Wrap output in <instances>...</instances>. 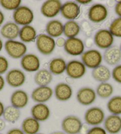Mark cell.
<instances>
[{
	"label": "cell",
	"instance_id": "obj_18",
	"mask_svg": "<svg viewBox=\"0 0 121 134\" xmlns=\"http://www.w3.org/2000/svg\"><path fill=\"white\" fill-rule=\"evenodd\" d=\"M104 128L110 134H118L121 131V116L111 114L104 121Z\"/></svg>",
	"mask_w": 121,
	"mask_h": 134
},
{
	"label": "cell",
	"instance_id": "obj_50",
	"mask_svg": "<svg viewBox=\"0 0 121 134\" xmlns=\"http://www.w3.org/2000/svg\"><path fill=\"white\" fill-rule=\"evenodd\" d=\"M36 134H45V133H41V132H39V133H36Z\"/></svg>",
	"mask_w": 121,
	"mask_h": 134
},
{
	"label": "cell",
	"instance_id": "obj_26",
	"mask_svg": "<svg viewBox=\"0 0 121 134\" xmlns=\"http://www.w3.org/2000/svg\"><path fill=\"white\" fill-rule=\"evenodd\" d=\"M37 36L36 29L32 25H25L20 29L19 37L23 43L34 42L36 40Z\"/></svg>",
	"mask_w": 121,
	"mask_h": 134
},
{
	"label": "cell",
	"instance_id": "obj_43",
	"mask_svg": "<svg viewBox=\"0 0 121 134\" xmlns=\"http://www.w3.org/2000/svg\"><path fill=\"white\" fill-rule=\"evenodd\" d=\"M6 128V122L4 119L0 118V132L3 131Z\"/></svg>",
	"mask_w": 121,
	"mask_h": 134
},
{
	"label": "cell",
	"instance_id": "obj_48",
	"mask_svg": "<svg viewBox=\"0 0 121 134\" xmlns=\"http://www.w3.org/2000/svg\"><path fill=\"white\" fill-rule=\"evenodd\" d=\"M50 134H66L63 131H54L53 132L51 133Z\"/></svg>",
	"mask_w": 121,
	"mask_h": 134
},
{
	"label": "cell",
	"instance_id": "obj_42",
	"mask_svg": "<svg viewBox=\"0 0 121 134\" xmlns=\"http://www.w3.org/2000/svg\"><path fill=\"white\" fill-rule=\"evenodd\" d=\"M94 43V39H92L91 37H88L85 41L84 46L87 48H91Z\"/></svg>",
	"mask_w": 121,
	"mask_h": 134
},
{
	"label": "cell",
	"instance_id": "obj_16",
	"mask_svg": "<svg viewBox=\"0 0 121 134\" xmlns=\"http://www.w3.org/2000/svg\"><path fill=\"white\" fill-rule=\"evenodd\" d=\"M21 66L23 70L28 72L38 71L41 66L39 57L33 54H26L21 59Z\"/></svg>",
	"mask_w": 121,
	"mask_h": 134
},
{
	"label": "cell",
	"instance_id": "obj_49",
	"mask_svg": "<svg viewBox=\"0 0 121 134\" xmlns=\"http://www.w3.org/2000/svg\"><path fill=\"white\" fill-rule=\"evenodd\" d=\"M4 47V44H3V40H1V38H0V52H1V50H3Z\"/></svg>",
	"mask_w": 121,
	"mask_h": 134
},
{
	"label": "cell",
	"instance_id": "obj_45",
	"mask_svg": "<svg viewBox=\"0 0 121 134\" xmlns=\"http://www.w3.org/2000/svg\"><path fill=\"white\" fill-rule=\"evenodd\" d=\"M4 20H5V15H4L3 11L0 10V27L3 24Z\"/></svg>",
	"mask_w": 121,
	"mask_h": 134
},
{
	"label": "cell",
	"instance_id": "obj_39",
	"mask_svg": "<svg viewBox=\"0 0 121 134\" xmlns=\"http://www.w3.org/2000/svg\"><path fill=\"white\" fill-rule=\"evenodd\" d=\"M56 46L58 47H64L66 43V40L64 37H58L57 40L55 41Z\"/></svg>",
	"mask_w": 121,
	"mask_h": 134
},
{
	"label": "cell",
	"instance_id": "obj_17",
	"mask_svg": "<svg viewBox=\"0 0 121 134\" xmlns=\"http://www.w3.org/2000/svg\"><path fill=\"white\" fill-rule=\"evenodd\" d=\"M51 112L45 103H36L31 109L32 116L39 122H45L49 118Z\"/></svg>",
	"mask_w": 121,
	"mask_h": 134
},
{
	"label": "cell",
	"instance_id": "obj_11",
	"mask_svg": "<svg viewBox=\"0 0 121 134\" xmlns=\"http://www.w3.org/2000/svg\"><path fill=\"white\" fill-rule=\"evenodd\" d=\"M62 3L59 0H48L44 2L41 8V12L46 18H54L60 12Z\"/></svg>",
	"mask_w": 121,
	"mask_h": 134
},
{
	"label": "cell",
	"instance_id": "obj_10",
	"mask_svg": "<svg viewBox=\"0 0 121 134\" xmlns=\"http://www.w3.org/2000/svg\"><path fill=\"white\" fill-rule=\"evenodd\" d=\"M64 50L68 54L73 56H78L82 55L84 52V43L81 39L74 37L66 40Z\"/></svg>",
	"mask_w": 121,
	"mask_h": 134
},
{
	"label": "cell",
	"instance_id": "obj_15",
	"mask_svg": "<svg viewBox=\"0 0 121 134\" xmlns=\"http://www.w3.org/2000/svg\"><path fill=\"white\" fill-rule=\"evenodd\" d=\"M81 13L80 6L74 1H68L62 4L60 13L62 17L68 21L74 20L79 16Z\"/></svg>",
	"mask_w": 121,
	"mask_h": 134
},
{
	"label": "cell",
	"instance_id": "obj_37",
	"mask_svg": "<svg viewBox=\"0 0 121 134\" xmlns=\"http://www.w3.org/2000/svg\"><path fill=\"white\" fill-rule=\"evenodd\" d=\"M9 62L6 57L0 55V75H3L8 71Z\"/></svg>",
	"mask_w": 121,
	"mask_h": 134
},
{
	"label": "cell",
	"instance_id": "obj_27",
	"mask_svg": "<svg viewBox=\"0 0 121 134\" xmlns=\"http://www.w3.org/2000/svg\"><path fill=\"white\" fill-rule=\"evenodd\" d=\"M53 80L52 74L46 69L39 70L35 74L34 80L39 86H46L49 85Z\"/></svg>",
	"mask_w": 121,
	"mask_h": 134
},
{
	"label": "cell",
	"instance_id": "obj_7",
	"mask_svg": "<svg viewBox=\"0 0 121 134\" xmlns=\"http://www.w3.org/2000/svg\"><path fill=\"white\" fill-rule=\"evenodd\" d=\"M94 43L97 47L106 50L113 46L114 37L109 30L101 29L95 34Z\"/></svg>",
	"mask_w": 121,
	"mask_h": 134
},
{
	"label": "cell",
	"instance_id": "obj_5",
	"mask_svg": "<svg viewBox=\"0 0 121 134\" xmlns=\"http://www.w3.org/2000/svg\"><path fill=\"white\" fill-rule=\"evenodd\" d=\"M83 125L80 118L75 115H68L62 120V131L66 134H78Z\"/></svg>",
	"mask_w": 121,
	"mask_h": 134
},
{
	"label": "cell",
	"instance_id": "obj_23",
	"mask_svg": "<svg viewBox=\"0 0 121 134\" xmlns=\"http://www.w3.org/2000/svg\"><path fill=\"white\" fill-rule=\"evenodd\" d=\"M46 31L51 37H60L64 33V24L58 20L49 21L46 25Z\"/></svg>",
	"mask_w": 121,
	"mask_h": 134
},
{
	"label": "cell",
	"instance_id": "obj_24",
	"mask_svg": "<svg viewBox=\"0 0 121 134\" xmlns=\"http://www.w3.org/2000/svg\"><path fill=\"white\" fill-rule=\"evenodd\" d=\"M22 129L25 134H36L41 129L40 122L32 116L25 118L22 124Z\"/></svg>",
	"mask_w": 121,
	"mask_h": 134
},
{
	"label": "cell",
	"instance_id": "obj_2",
	"mask_svg": "<svg viewBox=\"0 0 121 134\" xmlns=\"http://www.w3.org/2000/svg\"><path fill=\"white\" fill-rule=\"evenodd\" d=\"M37 49L41 54L48 56L52 54L56 47L54 38L48 34H40L37 36L36 40Z\"/></svg>",
	"mask_w": 121,
	"mask_h": 134
},
{
	"label": "cell",
	"instance_id": "obj_1",
	"mask_svg": "<svg viewBox=\"0 0 121 134\" xmlns=\"http://www.w3.org/2000/svg\"><path fill=\"white\" fill-rule=\"evenodd\" d=\"M4 46L8 56L13 59H22L26 54L27 46L22 41L14 40H7L6 41Z\"/></svg>",
	"mask_w": 121,
	"mask_h": 134
},
{
	"label": "cell",
	"instance_id": "obj_36",
	"mask_svg": "<svg viewBox=\"0 0 121 134\" xmlns=\"http://www.w3.org/2000/svg\"><path fill=\"white\" fill-rule=\"evenodd\" d=\"M112 76L115 82L121 84V64H118L113 68Z\"/></svg>",
	"mask_w": 121,
	"mask_h": 134
},
{
	"label": "cell",
	"instance_id": "obj_41",
	"mask_svg": "<svg viewBox=\"0 0 121 134\" xmlns=\"http://www.w3.org/2000/svg\"><path fill=\"white\" fill-rule=\"evenodd\" d=\"M115 11L116 14L119 17H121V1L117 2L115 7Z\"/></svg>",
	"mask_w": 121,
	"mask_h": 134
},
{
	"label": "cell",
	"instance_id": "obj_13",
	"mask_svg": "<svg viewBox=\"0 0 121 134\" xmlns=\"http://www.w3.org/2000/svg\"><path fill=\"white\" fill-rule=\"evenodd\" d=\"M77 100L83 106L92 105L97 98L96 91L89 87H84L78 91L76 95Z\"/></svg>",
	"mask_w": 121,
	"mask_h": 134
},
{
	"label": "cell",
	"instance_id": "obj_4",
	"mask_svg": "<svg viewBox=\"0 0 121 134\" xmlns=\"http://www.w3.org/2000/svg\"><path fill=\"white\" fill-rule=\"evenodd\" d=\"M105 118L104 110L97 106L88 109L84 114V121L86 124L93 126H99L103 124Z\"/></svg>",
	"mask_w": 121,
	"mask_h": 134
},
{
	"label": "cell",
	"instance_id": "obj_20",
	"mask_svg": "<svg viewBox=\"0 0 121 134\" xmlns=\"http://www.w3.org/2000/svg\"><path fill=\"white\" fill-rule=\"evenodd\" d=\"M53 93L57 100L60 102H66L71 98L73 91L70 85L62 82L56 85Z\"/></svg>",
	"mask_w": 121,
	"mask_h": 134
},
{
	"label": "cell",
	"instance_id": "obj_31",
	"mask_svg": "<svg viewBox=\"0 0 121 134\" xmlns=\"http://www.w3.org/2000/svg\"><path fill=\"white\" fill-rule=\"evenodd\" d=\"M114 89L112 85L108 82L100 83L96 88V94L102 99L110 98L113 93Z\"/></svg>",
	"mask_w": 121,
	"mask_h": 134
},
{
	"label": "cell",
	"instance_id": "obj_22",
	"mask_svg": "<svg viewBox=\"0 0 121 134\" xmlns=\"http://www.w3.org/2000/svg\"><path fill=\"white\" fill-rule=\"evenodd\" d=\"M103 58L110 66H116L121 60V51L117 46H112L104 51Z\"/></svg>",
	"mask_w": 121,
	"mask_h": 134
},
{
	"label": "cell",
	"instance_id": "obj_44",
	"mask_svg": "<svg viewBox=\"0 0 121 134\" xmlns=\"http://www.w3.org/2000/svg\"><path fill=\"white\" fill-rule=\"evenodd\" d=\"M6 80L2 75H0V92L2 91L5 87Z\"/></svg>",
	"mask_w": 121,
	"mask_h": 134
},
{
	"label": "cell",
	"instance_id": "obj_12",
	"mask_svg": "<svg viewBox=\"0 0 121 134\" xmlns=\"http://www.w3.org/2000/svg\"><path fill=\"white\" fill-rule=\"evenodd\" d=\"M53 91L49 86H38L31 94V98L36 103H45L52 98Z\"/></svg>",
	"mask_w": 121,
	"mask_h": 134
},
{
	"label": "cell",
	"instance_id": "obj_30",
	"mask_svg": "<svg viewBox=\"0 0 121 134\" xmlns=\"http://www.w3.org/2000/svg\"><path fill=\"white\" fill-rule=\"evenodd\" d=\"M80 31V25L75 21H68L64 24V34L68 38L76 37Z\"/></svg>",
	"mask_w": 121,
	"mask_h": 134
},
{
	"label": "cell",
	"instance_id": "obj_34",
	"mask_svg": "<svg viewBox=\"0 0 121 134\" xmlns=\"http://www.w3.org/2000/svg\"><path fill=\"white\" fill-rule=\"evenodd\" d=\"M22 3L20 0H0V5L3 8L9 11H15L19 8Z\"/></svg>",
	"mask_w": 121,
	"mask_h": 134
},
{
	"label": "cell",
	"instance_id": "obj_29",
	"mask_svg": "<svg viewBox=\"0 0 121 134\" xmlns=\"http://www.w3.org/2000/svg\"><path fill=\"white\" fill-rule=\"evenodd\" d=\"M21 116L20 110L12 105L5 108L3 113V119L8 123L14 124L18 121Z\"/></svg>",
	"mask_w": 121,
	"mask_h": 134
},
{
	"label": "cell",
	"instance_id": "obj_33",
	"mask_svg": "<svg viewBox=\"0 0 121 134\" xmlns=\"http://www.w3.org/2000/svg\"><path fill=\"white\" fill-rule=\"evenodd\" d=\"M109 30L113 37L121 38V17L115 18L111 23Z\"/></svg>",
	"mask_w": 121,
	"mask_h": 134
},
{
	"label": "cell",
	"instance_id": "obj_25",
	"mask_svg": "<svg viewBox=\"0 0 121 134\" xmlns=\"http://www.w3.org/2000/svg\"><path fill=\"white\" fill-rule=\"evenodd\" d=\"M92 76L95 80L100 83L107 82L110 80L112 73L109 69L106 66L101 65L93 69Z\"/></svg>",
	"mask_w": 121,
	"mask_h": 134
},
{
	"label": "cell",
	"instance_id": "obj_40",
	"mask_svg": "<svg viewBox=\"0 0 121 134\" xmlns=\"http://www.w3.org/2000/svg\"><path fill=\"white\" fill-rule=\"evenodd\" d=\"M7 134H25L24 132L22 131V129L17 128H12L9 130Z\"/></svg>",
	"mask_w": 121,
	"mask_h": 134
},
{
	"label": "cell",
	"instance_id": "obj_8",
	"mask_svg": "<svg viewBox=\"0 0 121 134\" xmlns=\"http://www.w3.org/2000/svg\"><path fill=\"white\" fill-rule=\"evenodd\" d=\"M108 15V10L106 7L102 4H95L90 8L88 12V17L94 23L104 21Z\"/></svg>",
	"mask_w": 121,
	"mask_h": 134
},
{
	"label": "cell",
	"instance_id": "obj_38",
	"mask_svg": "<svg viewBox=\"0 0 121 134\" xmlns=\"http://www.w3.org/2000/svg\"><path fill=\"white\" fill-rule=\"evenodd\" d=\"M87 134H108V132L103 127L96 126L88 129Z\"/></svg>",
	"mask_w": 121,
	"mask_h": 134
},
{
	"label": "cell",
	"instance_id": "obj_21",
	"mask_svg": "<svg viewBox=\"0 0 121 134\" xmlns=\"http://www.w3.org/2000/svg\"><path fill=\"white\" fill-rule=\"evenodd\" d=\"M20 29L19 25L14 22L9 21L2 26L0 30V34L7 40H13L19 36Z\"/></svg>",
	"mask_w": 121,
	"mask_h": 134
},
{
	"label": "cell",
	"instance_id": "obj_46",
	"mask_svg": "<svg viewBox=\"0 0 121 134\" xmlns=\"http://www.w3.org/2000/svg\"><path fill=\"white\" fill-rule=\"evenodd\" d=\"M4 109H5V106H4V103L1 101H0V118L3 116Z\"/></svg>",
	"mask_w": 121,
	"mask_h": 134
},
{
	"label": "cell",
	"instance_id": "obj_28",
	"mask_svg": "<svg viewBox=\"0 0 121 134\" xmlns=\"http://www.w3.org/2000/svg\"><path fill=\"white\" fill-rule=\"evenodd\" d=\"M67 63L62 58L53 59L49 64L50 72L54 75H60L66 71Z\"/></svg>",
	"mask_w": 121,
	"mask_h": 134
},
{
	"label": "cell",
	"instance_id": "obj_19",
	"mask_svg": "<svg viewBox=\"0 0 121 134\" xmlns=\"http://www.w3.org/2000/svg\"><path fill=\"white\" fill-rule=\"evenodd\" d=\"M29 102V94L22 89L16 90L11 94L10 102L11 105L18 109H23L27 106Z\"/></svg>",
	"mask_w": 121,
	"mask_h": 134
},
{
	"label": "cell",
	"instance_id": "obj_9",
	"mask_svg": "<svg viewBox=\"0 0 121 134\" xmlns=\"http://www.w3.org/2000/svg\"><path fill=\"white\" fill-rule=\"evenodd\" d=\"M66 73L69 78L78 79L84 76L86 73V67L82 62L73 60L67 63Z\"/></svg>",
	"mask_w": 121,
	"mask_h": 134
},
{
	"label": "cell",
	"instance_id": "obj_32",
	"mask_svg": "<svg viewBox=\"0 0 121 134\" xmlns=\"http://www.w3.org/2000/svg\"><path fill=\"white\" fill-rule=\"evenodd\" d=\"M107 109L112 115H121V96L112 97L107 103Z\"/></svg>",
	"mask_w": 121,
	"mask_h": 134
},
{
	"label": "cell",
	"instance_id": "obj_6",
	"mask_svg": "<svg viewBox=\"0 0 121 134\" xmlns=\"http://www.w3.org/2000/svg\"><path fill=\"white\" fill-rule=\"evenodd\" d=\"M103 55L99 50L91 49L84 52L81 55L83 64L88 68L94 69L100 66L103 61Z\"/></svg>",
	"mask_w": 121,
	"mask_h": 134
},
{
	"label": "cell",
	"instance_id": "obj_47",
	"mask_svg": "<svg viewBox=\"0 0 121 134\" xmlns=\"http://www.w3.org/2000/svg\"><path fill=\"white\" fill-rule=\"evenodd\" d=\"M92 2L91 0H87V1H82V0H78L77 1V3H79L80 4H82V5H87V4H89Z\"/></svg>",
	"mask_w": 121,
	"mask_h": 134
},
{
	"label": "cell",
	"instance_id": "obj_14",
	"mask_svg": "<svg viewBox=\"0 0 121 134\" xmlns=\"http://www.w3.org/2000/svg\"><path fill=\"white\" fill-rule=\"evenodd\" d=\"M26 75L23 71L18 69H11L6 75V80L7 84L13 87L23 86L26 81Z\"/></svg>",
	"mask_w": 121,
	"mask_h": 134
},
{
	"label": "cell",
	"instance_id": "obj_51",
	"mask_svg": "<svg viewBox=\"0 0 121 134\" xmlns=\"http://www.w3.org/2000/svg\"><path fill=\"white\" fill-rule=\"evenodd\" d=\"M119 48H120V51H121V44H120V47H119Z\"/></svg>",
	"mask_w": 121,
	"mask_h": 134
},
{
	"label": "cell",
	"instance_id": "obj_52",
	"mask_svg": "<svg viewBox=\"0 0 121 134\" xmlns=\"http://www.w3.org/2000/svg\"><path fill=\"white\" fill-rule=\"evenodd\" d=\"M0 134H3V133H1V132H0Z\"/></svg>",
	"mask_w": 121,
	"mask_h": 134
},
{
	"label": "cell",
	"instance_id": "obj_3",
	"mask_svg": "<svg viewBox=\"0 0 121 134\" xmlns=\"http://www.w3.org/2000/svg\"><path fill=\"white\" fill-rule=\"evenodd\" d=\"M14 21L17 25H30L33 21L34 13L29 7L27 6H20L17 10L14 11L13 14Z\"/></svg>",
	"mask_w": 121,
	"mask_h": 134
},
{
	"label": "cell",
	"instance_id": "obj_35",
	"mask_svg": "<svg viewBox=\"0 0 121 134\" xmlns=\"http://www.w3.org/2000/svg\"><path fill=\"white\" fill-rule=\"evenodd\" d=\"M81 31H83V34L87 37H90L93 33V27L87 21H83L80 25Z\"/></svg>",
	"mask_w": 121,
	"mask_h": 134
}]
</instances>
